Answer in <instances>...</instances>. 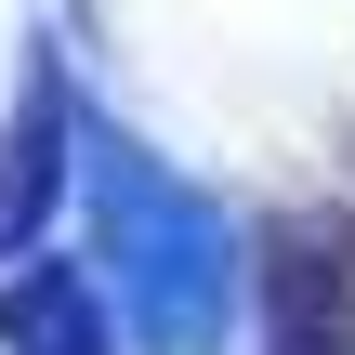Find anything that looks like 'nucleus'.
<instances>
[{"label": "nucleus", "instance_id": "obj_1", "mask_svg": "<svg viewBox=\"0 0 355 355\" xmlns=\"http://www.w3.org/2000/svg\"><path fill=\"white\" fill-rule=\"evenodd\" d=\"M92 237H105V290L145 355H224L237 237L184 171H158L145 145H92Z\"/></svg>", "mask_w": 355, "mask_h": 355}, {"label": "nucleus", "instance_id": "obj_4", "mask_svg": "<svg viewBox=\"0 0 355 355\" xmlns=\"http://www.w3.org/2000/svg\"><path fill=\"white\" fill-rule=\"evenodd\" d=\"M0 343H13V355H105V303H92V277H79V263L13 277V290H0Z\"/></svg>", "mask_w": 355, "mask_h": 355}, {"label": "nucleus", "instance_id": "obj_2", "mask_svg": "<svg viewBox=\"0 0 355 355\" xmlns=\"http://www.w3.org/2000/svg\"><path fill=\"white\" fill-rule=\"evenodd\" d=\"M66 132H79V105H66V66L40 53V66H26V105H13V132H0V250L40 237V211H53V184H66Z\"/></svg>", "mask_w": 355, "mask_h": 355}, {"label": "nucleus", "instance_id": "obj_3", "mask_svg": "<svg viewBox=\"0 0 355 355\" xmlns=\"http://www.w3.org/2000/svg\"><path fill=\"white\" fill-rule=\"evenodd\" d=\"M263 355H355V277L329 250H277V277H263Z\"/></svg>", "mask_w": 355, "mask_h": 355}]
</instances>
